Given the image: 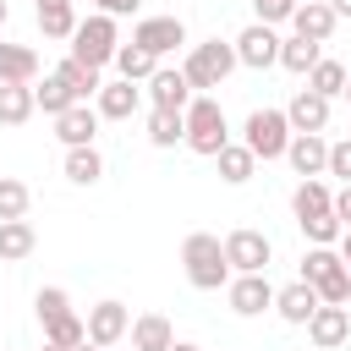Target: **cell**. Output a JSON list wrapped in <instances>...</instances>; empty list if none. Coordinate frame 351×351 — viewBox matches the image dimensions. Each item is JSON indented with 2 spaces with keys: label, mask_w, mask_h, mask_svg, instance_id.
Here are the masks:
<instances>
[{
  "label": "cell",
  "mask_w": 351,
  "mask_h": 351,
  "mask_svg": "<svg viewBox=\"0 0 351 351\" xmlns=\"http://www.w3.org/2000/svg\"><path fill=\"white\" fill-rule=\"evenodd\" d=\"M181 269H186V280H192L197 291H219V285H230L225 241H219V236H208V230H192V236L181 241Z\"/></svg>",
  "instance_id": "obj_1"
},
{
  "label": "cell",
  "mask_w": 351,
  "mask_h": 351,
  "mask_svg": "<svg viewBox=\"0 0 351 351\" xmlns=\"http://www.w3.org/2000/svg\"><path fill=\"white\" fill-rule=\"evenodd\" d=\"M236 66H241V60H236V44H225V38H203V44H192V49H186V60H181V71H186L192 93L225 88V77H230Z\"/></svg>",
  "instance_id": "obj_2"
},
{
  "label": "cell",
  "mask_w": 351,
  "mask_h": 351,
  "mask_svg": "<svg viewBox=\"0 0 351 351\" xmlns=\"http://www.w3.org/2000/svg\"><path fill=\"white\" fill-rule=\"evenodd\" d=\"M225 143H230V121H225L219 99L197 93V99L186 104V148H192V154H203V159H214Z\"/></svg>",
  "instance_id": "obj_3"
},
{
  "label": "cell",
  "mask_w": 351,
  "mask_h": 351,
  "mask_svg": "<svg viewBox=\"0 0 351 351\" xmlns=\"http://www.w3.org/2000/svg\"><path fill=\"white\" fill-rule=\"evenodd\" d=\"M302 280H307L324 302H335V307L351 302V269H346V258H340L335 247H313V252L302 258Z\"/></svg>",
  "instance_id": "obj_4"
},
{
  "label": "cell",
  "mask_w": 351,
  "mask_h": 351,
  "mask_svg": "<svg viewBox=\"0 0 351 351\" xmlns=\"http://www.w3.org/2000/svg\"><path fill=\"white\" fill-rule=\"evenodd\" d=\"M115 49H121V33H115V16H104V11H93V16H82L77 22V33H71V60H82V66H110L115 60Z\"/></svg>",
  "instance_id": "obj_5"
},
{
  "label": "cell",
  "mask_w": 351,
  "mask_h": 351,
  "mask_svg": "<svg viewBox=\"0 0 351 351\" xmlns=\"http://www.w3.org/2000/svg\"><path fill=\"white\" fill-rule=\"evenodd\" d=\"M291 121H285V110H252L247 115V126H241V143L269 165V159H285V148H291Z\"/></svg>",
  "instance_id": "obj_6"
},
{
  "label": "cell",
  "mask_w": 351,
  "mask_h": 351,
  "mask_svg": "<svg viewBox=\"0 0 351 351\" xmlns=\"http://www.w3.org/2000/svg\"><path fill=\"white\" fill-rule=\"evenodd\" d=\"M225 258H230V274H263V269H269V258H274V247H269V236H263V230L241 225V230H230V236H225Z\"/></svg>",
  "instance_id": "obj_7"
},
{
  "label": "cell",
  "mask_w": 351,
  "mask_h": 351,
  "mask_svg": "<svg viewBox=\"0 0 351 351\" xmlns=\"http://www.w3.org/2000/svg\"><path fill=\"white\" fill-rule=\"evenodd\" d=\"M230 44H236V60H241L247 71H269V66H280V33H274L269 22L241 27Z\"/></svg>",
  "instance_id": "obj_8"
},
{
  "label": "cell",
  "mask_w": 351,
  "mask_h": 351,
  "mask_svg": "<svg viewBox=\"0 0 351 351\" xmlns=\"http://www.w3.org/2000/svg\"><path fill=\"white\" fill-rule=\"evenodd\" d=\"M132 44H143L154 60H165L176 44H186V22H181V16H143V22L132 27Z\"/></svg>",
  "instance_id": "obj_9"
},
{
  "label": "cell",
  "mask_w": 351,
  "mask_h": 351,
  "mask_svg": "<svg viewBox=\"0 0 351 351\" xmlns=\"http://www.w3.org/2000/svg\"><path fill=\"white\" fill-rule=\"evenodd\" d=\"M225 296H230V313H241V318H258V313L274 307V285H269V274H230Z\"/></svg>",
  "instance_id": "obj_10"
},
{
  "label": "cell",
  "mask_w": 351,
  "mask_h": 351,
  "mask_svg": "<svg viewBox=\"0 0 351 351\" xmlns=\"http://www.w3.org/2000/svg\"><path fill=\"white\" fill-rule=\"evenodd\" d=\"M132 335V313H126V302H99V307H88V340L104 351V346H121Z\"/></svg>",
  "instance_id": "obj_11"
},
{
  "label": "cell",
  "mask_w": 351,
  "mask_h": 351,
  "mask_svg": "<svg viewBox=\"0 0 351 351\" xmlns=\"http://www.w3.org/2000/svg\"><path fill=\"white\" fill-rule=\"evenodd\" d=\"M137 104H143V88H137V82H126V77H110V82L93 93V110H99L104 121H132V115H137Z\"/></svg>",
  "instance_id": "obj_12"
},
{
  "label": "cell",
  "mask_w": 351,
  "mask_h": 351,
  "mask_svg": "<svg viewBox=\"0 0 351 351\" xmlns=\"http://www.w3.org/2000/svg\"><path fill=\"white\" fill-rule=\"evenodd\" d=\"M148 104H154V110H186V104H192V82H186V71H181V66H176V71L159 66V71L148 77Z\"/></svg>",
  "instance_id": "obj_13"
},
{
  "label": "cell",
  "mask_w": 351,
  "mask_h": 351,
  "mask_svg": "<svg viewBox=\"0 0 351 351\" xmlns=\"http://www.w3.org/2000/svg\"><path fill=\"white\" fill-rule=\"evenodd\" d=\"M307 335H313L318 351H335V346H346V335H351V313L335 307V302H318V313L307 318Z\"/></svg>",
  "instance_id": "obj_14"
},
{
  "label": "cell",
  "mask_w": 351,
  "mask_h": 351,
  "mask_svg": "<svg viewBox=\"0 0 351 351\" xmlns=\"http://www.w3.org/2000/svg\"><path fill=\"white\" fill-rule=\"evenodd\" d=\"M285 159H291L296 176H324V170H329V143H324V132H296L291 148H285Z\"/></svg>",
  "instance_id": "obj_15"
},
{
  "label": "cell",
  "mask_w": 351,
  "mask_h": 351,
  "mask_svg": "<svg viewBox=\"0 0 351 351\" xmlns=\"http://www.w3.org/2000/svg\"><path fill=\"white\" fill-rule=\"evenodd\" d=\"M285 121H291V132H324L329 126V99L313 93V88H296V99L285 104Z\"/></svg>",
  "instance_id": "obj_16"
},
{
  "label": "cell",
  "mask_w": 351,
  "mask_h": 351,
  "mask_svg": "<svg viewBox=\"0 0 351 351\" xmlns=\"http://www.w3.org/2000/svg\"><path fill=\"white\" fill-rule=\"evenodd\" d=\"M99 110H88V104H71L66 115H55V137L66 143V148H88L93 137H99Z\"/></svg>",
  "instance_id": "obj_17"
},
{
  "label": "cell",
  "mask_w": 351,
  "mask_h": 351,
  "mask_svg": "<svg viewBox=\"0 0 351 351\" xmlns=\"http://www.w3.org/2000/svg\"><path fill=\"white\" fill-rule=\"evenodd\" d=\"M318 302H324V296H318L307 280H291V285L274 291V313H280L285 324H307V318L318 313Z\"/></svg>",
  "instance_id": "obj_18"
},
{
  "label": "cell",
  "mask_w": 351,
  "mask_h": 351,
  "mask_svg": "<svg viewBox=\"0 0 351 351\" xmlns=\"http://www.w3.org/2000/svg\"><path fill=\"white\" fill-rule=\"evenodd\" d=\"M335 5L329 0H302L296 11H291V27L302 33V38H318V44H329V33H335Z\"/></svg>",
  "instance_id": "obj_19"
},
{
  "label": "cell",
  "mask_w": 351,
  "mask_h": 351,
  "mask_svg": "<svg viewBox=\"0 0 351 351\" xmlns=\"http://www.w3.org/2000/svg\"><path fill=\"white\" fill-rule=\"evenodd\" d=\"M291 214H296V225H302V219H318V214H335V192H329L318 176H302L296 192H291Z\"/></svg>",
  "instance_id": "obj_20"
},
{
  "label": "cell",
  "mask_w": 351,
  "mask_h": 351,
  "mask_svg": "<svg viewBox=\"0 0 351 351\" xmlns=\"http://www.w3.org/2000/svg\"><path fill=\"white\" fill-rule=\"evenodd\" d=\"M170 346H176V329H170L165 313H143V318H132V351H170Z\"/></svg>",
  "instance_id": "obj_21"
},
{
  "label": "cell",
  "mask_w": 351,
  "mask_h": 351,
  "mask_svg": "<svg viewBox=\"0 0 351 351\" xmlns=\"http://www.w3.org/2000/svg\"><path fill=\"white\" fill-rule=\"evenodd\" d=\"M0 82H38V49L0 38Z\"/></svg>",
  "instance_id": "obj_22"
},
{
  "label": "cell",
  "mask_w": 351,
  "mask_h": 351,
  "mask_svg": "<svg viewBox=\"0 0 351 351\" xmlns=\"http://www.w3.org/2000/svg\"><path fill=\"white\" fill-rule=\"evenodd\" d=\"M324 60V44L318 38H302V33H291V38H280V66L285 71H296V77H307L313 66Z\"/></svg>",
  "instance_id": "obj_23"
},
{
  "label": "cell",
  "mask_w": 351,
  "mask_h": 351,
  "mask_svg": "<svg viewBox=\"0 0 351 351\" xmlns=\"http://www.w3.org/2000/svg\"><path fill=\"white\" fill-rule=\"evenodd\" d=\"M214 165H219V181L241 186V181H252V170H258V154H252L247 143H225V148L214 154Z\"/></svg>",
  "instance_id": "obj_24"
},
{
  "label": "cell",
  "mask_w": 351,
  "mask_h": 351,
  "mask_svg": "<svg viewBox=\"0 0 351 351\" xmlns=\"http://www.w3.org/2000/svg\"><path fill=\"white\" fill-rule=\"evenodd\" d=\"M33 110H38L33 82H0V126H22Z\"/></svg>",
  "instance_id": "obj_25"
},
{
  "label": "cell",
  "mask_w": 351,
  "mask_h": 351,
  "mask_svg": "<svg viewBox=\"0 0 351 351\" xmlns=\"http://www.w3.org/2000/svg\"><path fill=\"white\" fill-rule=\"evenodd\" d=\"M33 99H38V110H44V115H49V121H55V115H66V110H71V104H82V99H77V93H71V82H66V77H60V71H49V77H44V82H38V88H33Z\"/></svg>",
  "instance_id": "obj_26"
},
{
  "label": "cell",
  "mask_w": 351,
  "mask_h": 351,
  "mask_svg": "<svg viewBox=\"0 0 351 351\" xmlns=\"http://www.w3.org/2000/svg\"><path fill=\"white\" fill-rule=\"evenodd\" d=\"M148 143L154 148L186 143V110H148Z\"/></svg>",
  "instance_id": "obj_27"
},
{
  "label": "cell",
  "mask_w": 351,
  "mask_h": 351,
  "mask_svg": "<svg viewBox=\"0 0 351 351\" xmlns=\"http://www.w3.org/2000/svg\"><path fill=\"white\" fill-rule=\"evenodd\" d=\"M33 247H38V236L27 219H0V263H22Z\"/></svg>",
  "instance_id": "obj_28"
},
{
  "label": "cell",
  "mask_w": 351,
  "mask_h": 351,
  "mask_svg": "<svg viewBox=\"0 0 351 351\" xmlns=\"http://www.w3.org/2000/svg\"><path fill=\"white\" fill-rule=\"evenodd\" d=\"M110 66H115V77H126V82H148V77L159 71V60H154V55H148L143 44H121Z\"/></svg>",
  "instance_id": "obj_29"
},
{
  "label": "cell",
  "mask_w": 351,
  "mask_h": 351,
  "mask_svg": "<svg viewBox=\"0 0 351 351\" xmlns=\"http://www.w3.org/2000/svg\"><path fill=\"white\" fill-rule=\"evenodd\" d=\"M104 176V159H99V148L88 143V148H66V181L71 186H93Z\"/></svg>",
  "instance_id": "obj_30"
},
{
  "label": "cell",
  "mask_w": 351,
  "mask_h": 351,
  "mask_svg": "<svg viewBox=\"0 0 351 351\" xmlns=\"http://www.w3.org/2000/svg\"><path fill=\"white\" fill-rule=\"evenodd\" d=\"M55 71H60V77L71 82V93H77L82 104H88V99H93V93L104 88V77H99V66H82V60H71V55H66V60H60Z\"/></svg>",
  "instance_id": "obj_31"
},
{
  "label": "cell",
  "mask_w": 351,
  "mask_h": 351,
  "mask_svg": "<svg viewBox=\"0 0 351 351\" xmlns=\"http://www.w3.org/2000/svg\"><path fill=\"white\" fill-rule=\"evenodd\" d=\"M346 77H351V71H346L340 60H318V66L307 71V88L324 93V99H335V93H346Z\"/></svg>",
  "instance_id": "obj_32"
},
{
  "label": "cell",
  "mask_w": 351,
  "mask_h": 351,
  "mask_svg": "<svg viewBox=\"0 0 351 351\" xmlns=\"http://www.w3.org/2000/svg\"><path fill=\"white\" fill-rule=\"evenodd\" d=\"M38 33L44 38H71L77 33V11L71 5H38Z\"/></svg>",
  "instance_id": "obj_33"
},
{
  "label": "cell",
  "mask_w": 351,
  "mask_h": 351,
  "mask_svg": "<svg viewBox=\"0 0 351 351\" xmlns=\"http://www.w3.org/2000/svg\"><path fill=\"white\" fill-rule=\"evenodd\" d=\"M27 203H33V192L16 176H0V219H27Z\"/></svg>",
  "instance_id": "obj_34"
},
{
  "label": "cell",
  "mask_w": 351,
  "mask_h": 351,
  "mask_svg": "<svg viewBox=\"0 0 351 351\" xmlns=\"http://www.w3.org/2000/svg\"><path fill=\"white\" fill-rule=\"evenodd\" d=\"M33 313H38V324H55V318L71 313V296H66L60 285H44V291L33 296Z\"/></svg>",
  "instance_id": "obj_35"
},
{
  "label": "cell",
  "mask_w": 351,
  "mask_h": 351,
  "mask_svg": "<svg viewBox=\"0 0 351 351\" xmlns=\"http://www.w3.org/2000/svg\"><path fill=\"white\" fill-rule=\"evenodd\" d=\"M44 340H55V346H82V340H88V318H77V313H66V318H55V324H44Z\"/></svg>",
  "instance_id": "obj_36"
},
{
  "label": "cell",
  "mask_w": 351,
  "mask_h": 351,
  "mask_svg": "<svg viewBox=\"0 0 351 351\" xmlns=\"http://www.w3.org/2000/svg\"><path fill=\"white\" fill-rule=\"evenodd\" d=\"M302 0H252V11H258V22H269V27H280V22H291V11H296Z\"/></svg>",
  "instance_id": "obj_37"
},
{
  "label": "cell",
  "mask_w": 351,
  "mask_h": 351,
  "mask_svg": "<svg viewBox=\"0 0 351 351\" xmlns=\"http://www.w3.org/2000/svg\"><path fill=\"white\" fill-rule=\"evenodd\" d=\"M329 176H340V181H351V137H340V143H329Z\"/></svg>",
  "instance_id": "obj_38"
},
{
  "label": "cell",
  "mask_w": 351,
  "mask_h": 351,
  "mask_svg": "<svg viewBox=\"0 0 351 351\" xmlns=\"http://www.w3.org/2000/svg\"><path fill=\"white\" fill-rule=\"evenodd\" d=\"M335 219L351 225V181H340V192H335Z\"/></svg>",
  "instance_id": "obj_39"
},
{
  "label": "cell",
  "mask_w": 351,
  "mask_h": 351,
  "mask_svg": "<svg viewBox=\"0 0 351 351\" xmlns=\"http://www.w3.org/2000/svg\"><path fill=\"white\" fill-rule=\"evenodd\" d=\"M93 5H99L104 16H132V11L143 5V0H93Z\"/></svg>",
  "instance_id": "obj_40"
},
{
  "label": "cell",
  "mask_w": 351,
  "mask_h": 351,
  "mask_svg": "<svg viewBox=\"0 0 351 351\" xmlns=\"http://www.w3.org/2000/svg\"><path fill=\"white\" fill-rule=\"evenodd\" d=\"M340 258H346V269H351V225L340 230Z\"/></svg>",
  "instance_id": "obj_41"
},
{
  "label": "cell",
  "mask_w": 351,
  "mask_h": 351,
  "mask_svg": "<svg viewBox=\"0 0 351 351\" xmlns=\"http://www.w3.org/2000/svg\"><path fill=\"white\" fill-rule=\"evenodd\" d=\"M335 5V16H351V0H329Z\"/></svg>",
  "instance_id": "obj_42"
},
{
  "label": "cell",
  "mask_w": 351,
  "mask_h": 351,
  "mask_svg": "<svg viewBox=\"0 0 351 351\" xmlns=\"http://www.w3.org/2000/svg\"><path fill=\"white\" fill-rule=\"evenodd\" d=\"M170 351H203V346H186V340H176V346H170Z\"/></svg>",
  "instance_id": "obj_43"
},
{
  "label": "cell",
  "mask_w": 351,
  "mask_h": 351,
  "mask_svg": "<svg viewBox=\"0 0 351 351\" xmlns=\"http://www.w3.org/2000/svg\"><path fill=\"white\" fill-rule=\"evenodd\" d=\"M5 16H11V5H5V0H0V27H5Z\"/></svg>",
  "instance_id": "obj_44"
},
{
  "label": "cell",
  "mask_w": 351,
  "mask_h": 351,
  "mask_svg": "<svg viewBox=\"0 0 351 351\" xmlns=\"http://www.w3.org/2000/svg\"><path fill=\"white\" fill-rule=\"evenodd\" d=\"M346 99H351V77H346Z\"/></svg>",
  "instance_id": "obj_45"
},
{
  "label": "cell",
  "mask_w": 351,
  "mask_h": 351,
  "mask_svg": "<svg viewBox=\"0 0 351 351\" xmlns=\"http://www.w3.org/2000/svg\"><path fill=\"white\" fill-rule=\"evenodd\" d=\"M104 351H115V346H104Z\"/></svg>",
  "instance_id": "obj_46"
}]
</instances>
